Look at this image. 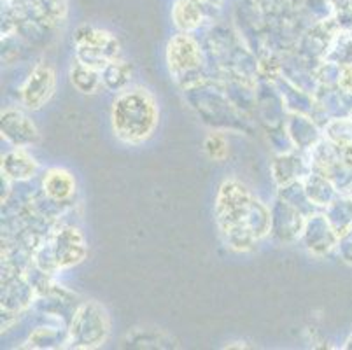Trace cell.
<instances>
[{
    "label": "cell",
    "mask_w": 352,
    "mask_h": 350,
    "mask_svg": "<svg viewBox=\"0 0 352 350\" xmlns=\"http://www.w3.org/2000/svg\"><path fill=\"white\" fill-rule=\"evenodd\" d=\"M35 172H37L35 160L20 147L6 154L2 160V173L12 181H27V179L34 177Z\"/></svg>",
    "instance_id": "11"
},
{
    "label": "cell",
    "mask_w": 352,
    "mask_h": 350,
    "mask_svg": "<svg viewBox=\"0 0 352 350\" xmlns=\"http://www.w3.org/2000/svg\"><path fill=\"white\" fill-rule=\"evenodd\" d=\"M21 9L44 23H56L65 16V0H20Z\"/></svg>",
    "instance_id": "12"
},
{
    "label": "cell",
    "mask_w": 352,
    "mask_h": 350,
    "mask_svg": "<svg viewBox=\"0 0 352 350\" xmlns=\"http://www.w3.org/2000/svg\"><path fill=\"white\" fill-rule=\"evenodd\" d=\"M86 256V242L82 235L74 228H63L56 231L44 245L37 250V265L43 272L53 274L56 270L70 268L78 265Z\"/></svg>",
    "instance_id": "3"
},
{
    "label": "cell",
    "mask_w": 352,
    "mask_h": 350,
    "mask_svg": "<svg viewBox=\"0 0 352 350\" xmlns=\"http://www.w3.org/2000/svg\"><path fill=\"white\" fill-rule=\"evenodd\" d=\"M132 79V67L128 63L114 60L102 70V85L113 91H121Z\"/></svg>",
    "instance_id": "16"
},
{
    "label": "cell",
    "mask_w": 352,
    "mask_h": 350,
    "mask_svg": "<svg viewBox=\"0 0 352 350\" xmlns=\"http://www.w3.org/2000/svg\"><path fill=\"white\" fill-rule=\"evenodd\" d=\"M166 62L175 81L184 88L197 85L201 70V53L197 41L188 34H179L170 39L166 47Z\"/></svg>",
    "instance_id": "5"
},
{
    "label": "cell",
    "mask_w": 352,
    "mask_h": 350,
    "mask_svg": "<svg viewBox=\"0 0 352 350\" xmlns=\"http://www.w3.org/2000/svg\"><path fill=\"white\" fill-rule=\"evenodd\" d=\"M303 242L312 254H328L333 247L338 245V233L326 216H312L303 228Z\"/></svg>",
    "instance_id": "9"
},
{
    "label": "cell",
    "mask_w": 352,
    "mask_h": 350,
    "mask_svg": "<svg viewBox=\"0 0 352 350\" xmlns=\"http://www.w3.org/2000/svg\"><path fill=\"white\" fill-rule=\"evenodd\" d=\"M303 188H305L307 197L314 205H329L335 197L333 182L322 173H310Z\"/></svg>",
    "instance_id": "13"
},
{
    "label": "cell",
    "mask_w": 352,
    "mask_h": 350,
    "mask_svg": "<svg viewBox=\"0 0 352 350\" xmlns=\"http://www.w3.org/2000/svg\"><path fill=\"white\" fill-rule=\"evenodd\" d=\"M43 189L50 200L62 204V201L70 200L76 193V181L72 173L63 168H51L47 170L43 179Z\"/></svg>",
    "instance_id": "10"
},
{
    "label": "cell",
    "mask_w": 352,
    "mask_h": 350,
    "mask_svg": "<svg viewBox=\"0 0 352 350\" xmlns=\"http://www.w3.org/2000/svg\"><path fill=\"white\" fill-rule=\"evenodd\" d=\"M221 235L232 249L249 250L272 231V212L239 181H225L216 198Z\"/></svg>",
    "instance_id": "1"
},
{
    "label": "cell",
    "mask_w": 352,
    "mask_h": 350,
    "mask_svg": "<svg viewBox=\"0 0 352 350\" xmlns=\"http://www.w3.org/2000/svg\"><path fill=\"white\" fill-rule=\"evenodd\" d=\"M172 16H174L175 25L184 32L195 30L201 25L200 4L195 0H177Z\"/></svg>",
    "instance_id": "14"
},
{
    "label": "cell",
    "mask_w": 352,
    "mask_h": 350,
    "mask_svg": "<svg viewBox=\"0 0 352 350\" xmlns=\"http://www.w3.org/2000/svg\"><path fill=\"white\" fill-rule=\"evenodd\" d=\"M338 250H340L344 261L351 263L352 265V226L345 231L344 235L338 239Z\"/></svg>",
    "instance_id": "19"
},
{
    "label": "cell",
    "mask_w": 352,
    "mask_h": 350,
    "mask_svg": "<svg viewBox=\"0 0 352 350\" xmlns=\"http://www.w3.org/2000/svg\"><path fill=\"white\" fill-rule=\"evenodd\" d=\"M98 72L100 70L85 65V63L76 60L72 70H70V81H72L74 88L79 89L81 93H95L98 86L102 85V77L98 76Z\"/></svg>",
    "instance_id": "15"
},
{
    "label": "cell",
    "mask_w": 352,
    "mask_h": 350,
    "mask_svg": "<svg viewBox=\"0 0 352 350\" xmlns=\"http://www.w3.org/2000/svg\"><path fill=\"white\" fill-rule=\"evenodd\" d=\"M109 335V317L100 305L89 301L79 308L70 326V345L76 349H94Z\"/></svg>",
    "instance_id": "6"
},
{
    "label": "cell",
    "mask_w": 352,
    "mask_h": 350,
    "mask_svg": "<svg viewBox=\"0 0 352 350\" xmlns=\"http://www.w3.org/2000/svg\"><path fill=\"white\" fill-rule=\"evenodd\" d=\"M206 147H207V153H209L210 158L214 160H223L228 154V149H226V142L223 137H219V135H210L209 139H207L206 142Z\"/></svg>",
    "instance_id": "18"
},
{
    "label": "cell",
    "mask_w": 352,
    "mask_h": 350,
    "mask_svg": "<svg viewBox=\"0 0 352 350\" xmlns=\"http://www.w3.org/2000/svg\"><path fill=\"white\" fill-rule=\"evenodd\" d=\"M160 112L155 96L144 88L124 89L116 96L111 123L118 139L124 144L146 142L158 127Z\"/></svg>",
    "instance_id": "2"
},
{
    "label": "cell",
    "mask_w": 352,
    "mask_h": 350,
    "mask_svg": "<svg viewBox=\"0 0 352 350\" xmlns=\"http://www.w3.org/2000/svg\"><path fill=\"white\" fill-rule=\"evenodd\" d=\"M2 137L14 147L25 149L28 146H34L39 140V131L32 123L28 116L20 111H6L2 112Z\"/></svg>",
    "instance_id": "8"
},
{
    "label": "cell",
    "mask_w": 352,
    "mask_h": 350,
    "mask_svg": "<svg viewBox=\"0 0 352 350\" xmlns=\"http://www.w3.org/2000/svg\"><path fill=\"white\" fill-rule=\"evenodd\" d=\"M326 217L340 239V235H344L345 231L352 226V201L345 200V198L333 200L328 205V216Z\"/></svg>",
    "instance_id": "17"
},
{
    "label": "cell",
    "mask_w": 352,
    "mask_h": 350,
    "mask_svg": "<svg viewBox=\"0 0 352 350\" xmlns=\"http://www.w3.org/2000/svg\"><path fill=\"white\" fill-rule=\"evenodd\" d=\"M56 88V76L53 67L41 62L32 70L30 77L21 88V100L32 111H37L50 102Z\"/></svg>",
    "instance_id": "7"
},
{
    "label": "cell",
    "mask_w": 352,
    "mask_h": 350,
    "mask_svg": "<svg viewBox=\"0 0 352 350\" xmlns=\"http://www.w3.org/2000/svg\"><path fill=\"white\" fill-rule=\"evenodd\" d=\"M76 60L97 70H104L111 62L118 60L120 43L109 32L94 27H81L76 34Z\"/></svg>",
    "instance_id": "4"
}]
</instances>
